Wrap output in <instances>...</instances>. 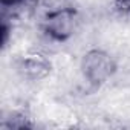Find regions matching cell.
I'll return each instance as SVG.
<instances>
[{
  "label": "cell",
  "instance_id": "6da1fadb",
  "mask_svg": "<svg viewBox=\"0 0 130 130\" xmlns=\"http://www.w3.org/2000/svg\"><path fill=\"white\" fill-rule=\"evenodd\" d=\"M81 72L89 84L98 87L116 72V63L110 54L101 49L89 51L81 60Z\"/></svg>",
  "mask_w": 130,
  "mask_h": 130
},
{
  "label": "cell",
  "instance_id": "7a4b0ae2",
  "mask_svg": "<svg viewBox=\"0 0 130 130\" xmlns=\"http://www.w3.org/2000/svg\"><path fill=\"white\" fill-rule=\"evenodd\" d=\"M78 12L75 8H60L51 11L43 20V31L55 41H66L75 32Z\"/></svg>",
  "mask_w": 130,
  "mask_h": 130
},
{
  "label": "cell",
  "instance_id": "3957f363",
  "mask_svg": "<svg viewBox=\"0 0 130 130\" xmlns=\"http://www.w3.org/2000/svg\"><path fill=\"white\" fill-rule=\"evenodd\" d=\"M51 61L41 54H29L19 61V72L32 81L46 78L51 72Z\"/></svg>",
  "mask_w": 130,
  "mask_h": 130
},
{
  "label": "cell",
  "instance_id": "277c9868",
  "mask_svg": "<svg viewBox=\"0 0 130 130\" xmlns=\"http://www.w3.org/2000/svg\"><path fill=\"white\" fill-rule=\"evenodd\" d=\"M0 2H2V6L5 9H8V8H19V6H22L23 3H26V0H0Z\"/></svg>",
  "mask_w": 130,
  "mask_h": 130
},
{
  "label": "cell",
  "instance_id": "5b68a950",
  "mask_svg": "<svg viewBox=\"0 0 130 130\" xmlns=\"http://www.w3.org/2000/svg\"><path fill=\"white\" fill-rule=\"evenodd\" d=\"M115 8L121 12H130V0H115Z\"/></svg>",
  "mask_w": 130,
  "mask_h": 130
},
{
  "label": "cell",
  "instance_id": "8992f818",
  "mask_svg": "<svg viewBox=\"0 0 130 130\" xmlns=\"http://www.w3.org/2000/svg\"><path fill=\"white\" fill-rule=\"evenodd\" d=\"M8 34H9V26H8L6 22L3 20V23H2V44H3V46H5L6 41H8Z\"/></svg>",
  "mask_w": 130,
  "mask_h": 130
}]
</instances>
